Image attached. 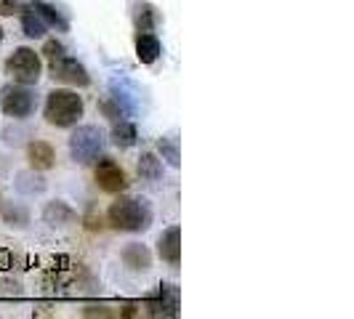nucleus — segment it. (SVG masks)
Here are the masks:
<instances>
[{"label": "nucleus", "mask_w": 354, "mask_h": 319, "mask_svg": "<svg viewBox=\"0 0 354 319\" xmlns=\"http://www.w3.org/2000/svg\"><path fill=\"white\" fill-rule=\"evenodd\" d=\"M106 218L112 224V229L118 231H147L152 226V208L147 200H136V197H118Z\"/></svg>", "instance_id": "obj_1"}, {"label": "nucleus", "mask_w": 354, "mask_h": 319, "mask_svg": "<svg viewBox=\"0 0 354 319\" xmlns=\"http://www.w3.org/2000/svg\"><path fill=\"white\" fill-rule=\"evenodd\" d=\"M46 123L53 128H72L83 117V99L67 88H56L46 99Z\"/></svg>", "instance_id": "obj_2"}, {"label": "nucleus", "mask_w": 354, "mask_h": 319, "mask_svg": "<svg viewBox=\"0 0 354 319\" xmlns=\"http://www.w3.org/2000/svg\"><path fill=\"white\" fill-rule=\"evenodd\" d=\"M104 133L96 125H80L70 136V155L77 165H91L104 152Z\"/></svg>", "instance_id": "obj_3"}, {"label": "nucleus", "mask_w": 354, "mask_h": 319, "mask_svg": "<svg viewBox=\"0 0 354 319\" xmlns=\"http://www.w3.org/2000/svg\"><path fill=\"white\" fill-rule=\"evenodd\" d=\"M6 72L17 83H21V86H35L37 80H40V72H43V61H40V56L32 48L21 46V48H17V51L8 56Z\"/></svg>", "instance_id": "obj_4"}, {"label": "nucleus", "mask_w": 354, "mask_h": 319, "mask_svg": "<svg viewBox=\"0 0 354 319\" xmlns=\"http://www.w3.org/2000/svg\"><path fill=\"white\" fill-rule=\"evenodd\" d=\"M35 93L30 90V86H6V88L0 90V109H3V115H8V117H14V120H24V117H30L32 112H35Z\"/></svg>", "instance_id": "obj_5"}, {"label": "nucleus", "mask_w": 354, "mask_h": 319, "mask_svg": "<svg viewBox=\"0 0 354 319\" xmlns=\"http://www.w3.org/2000/svg\"><path fill=\"white\" fill-rule=\"evenodd\" d=\"M51 64V77L59 80V83H67V86H77V88H86L91 83V75L88 70L75 59L70 53H59L56 59L48 61Z\"/></svg>", "instance_id": "obj_6"}, {"label": "nucleus", "mask_w": 354, "mask_h": 319, "mask_svg": "<svg viewBox=\"0 0 354 319\" xmlns=\"http://www.w3.org/2000/svg\"><path fill=\"white\" fill-rule=\"evenodd\" d=\"M178 306H181V296H178V287L176 284H160L158 296L147 298L144 309L149 317H165V319H174L178 317Z\"/></svg>", "instance_id": "obj_7"}, {"label": "nucleus", "mask_w": 354, "mask_h": 319, "mask_svg": "<svg viewBox=\"0 0 354 319\" xmlns=\"http://www.w3.org/2000/svg\"><path fill=\"white\" fill-rule=\"evenodd\" d=\"M96 184H99V189L106 192V195H118V192H125L128 178H125V171L115 160L102 157L99 165H96Z\"/></svg>", "instance_id": "obj_8"}, {"label": "nucleus", "mask_w": 354, "mask_h": 319, "mask_svg": "<svg viewBox=\"0 0 354 319\" xmlns=\"http://www.w3.org/2000/svg\"><path fill=\"white\" fill-rule=\"evenodd\" d=\"M158 255L171 266L181 264V229L178 226H168V229L160 234Z\"/></svg>", "instance_id": "obj_9"}, {"label": "nucleus", "mask_w": 354, "mask_h": 319, "mask_svg": "<svg viewBox=\"0 0 354 319\" xmlns=\"http://www.w3.org/2000/svg\"><path fill=\"white\" fill-rule=\"evenodd\" d=\"M43 221L51 226H70L77 221V213L72 211L64 200H53V202H46V208H43Z\"/></svg>", "instance_id": "obj_10"}, {"label": "nucleus", "mask_w": 354, "mask_h": 319, "mask_svg": "<svg viewBox=\"0 0 354 319\" xmlns=\"http://www.w3.org/2000/svg\"><path fill=\"white\" fill-rule=\"evenodd\" d=\"M120 258H123V264L128 269H133V271H147L149 266H152V253L147 245L142 242H131V245H125L123 253H120Z\"/></svg>", "instance_id": "obj_11"}, {"label": "nucleus", "mask_w": 354, "mask_h": 319, "mask_svg": "<svg viewBox=\"0 0 354 319\" xmlns=\"http://www.w3.org/2000/svg\"><path fill=\"white\" fill-rule=\"evenodd\" d=\"M27 160L32 165V171H48L56 162V152H53L51 144L46 142H32L27 146Z\"/></svg>", "instance_id": "obj_12"}, {"label": "nucleus", "mask_w": 354, "mask_h": 319, "mask_svg": "<svg viewBox=\"0 0 354 319\" xmlns=\"http://www.w3.org/2000/svg\"><path fill=\"white\" fill-rule=\"evenodd\" d=\"M160 53H162V46H160V40L155 32H139V35H136V59H139L142 64L158 61Z\"/></svg>", "instance_id": "obj_13"}, {"label": "nucleus", "mask_w": 354, "mask_h": 319, "mask_svg": "<svg viewBox=\"0 0 354 319\" xmlns=\"http://www.w3.org/2000/svg\"><path fill=\"white\" fill-rule=\"evenodd\" d=\"M30 8H35L37 17L46 21V27H51V30H59V32H67L70 30V21L62 17L56 8H53L51 3H43V0H35Z\"/></svg>", "instance_id": "obj_14"}, {"label": "nucleus", "mask_w": 354, "mask_h": 319, "mask_svg": "<svg viewBox=\"0 0 354 319\" xmlns=\"http://www.w3.org/2000/svg\"><path fill=\"white\" fill-rule=\"evenodd\" d=\"M136 125L128 123V120H115L112 125V144L115 146H120V149H128V146H133L136 144Z\"/></svg>", "instance_id": "obj_15"}, {"label": "nucleus", "mask_w": 354, "mask_h": 319, "mask_svg": "<svg viewBox=\"0 0 354 319\" xmlns=\"http://www.w3.org/2000/svg\"><path fill=\"white\" fill-rule=\"evenodd\" d=\"M139 176L149 184L160 181L162 178V160H158V155H152V152H144L139 157Z\"/></svg>", "instance_id": "obj_16"}, {"label": "nucleus", "mask_w": 354, "mask_h": 319, "mask_svg": "<svg viewBox=\"0 0 354 319\" xmlns=\"http://www.w3.org/2000/svg\"><path fill=\"white\" fill-rule=\"evenodd\" d=\"M17 189L21 195H40L46 192V178L37 176L35 171H21L17 176Z\"/></svg>", "instance_id": "obj_17"}, {"label": "nucleus", "mask_w": 354, "mask_h": 319, "mask_svg": "<svg viewBox=\"0 0 354 319\" xmlns=\"http://www.w3.org/2000/svg\"><path fill=\"white\" fill-rule=\"evenodd\" d=\"M21 30H24V35L27 37H43L46 35V21L37 17L35 8H27L24 14H21Z\"/></svg>", "instance_id": "obj_18"}, {"label": "nucleus", "mask_w": 354, "mask_h": 319, "mask_svg": "<svg viewBox=\"0 0 354 319\" xmlns=\"http://www.w3.org/2000/svg\"><path fill=\"white\" fill-rule=\"evenodd\" d=\"M158 24V11L149 3H139L136 6V30L139 32H152Z\"/></svg>", "instance_id": "obj_19"}, {"label": "nucleus", "mask_w": 354, "mask_h": 319, "mask_svg": "<svg viewBox=\"0 0 354 319\" xmlns=\"http://www.w3.org/2000/svg\"><path fill=\"white\" fill-rule=\"evenodd\" d=\"M3 221L8 226H17V229H24L30 224V211L24 205H6L3 208Z\"/></svg>", "instance_id": "obj_20"}, {"label": "nucleus", "mask_w": 354, "mask_h": 319, "mask_svg": "<svg viewBox=\"0 0 354 319\" xmlns=\"http://www.w3.org/2000/svg\"><path fill=\"white\" fill-rule=\"evenodd\" d=\"M158 152H160V157L165 160L171 168H178V162H181V155H178V142H176V139H160V142H158Z\"/></svg>", "instance_id": "obj_21"}, {"label": "nucleus", "mask_w": 354, "mask_h": 319, "mask_svg": "<svg viewBox=\"0 0 354 319\" xmlns=\"http://www.w3.org/2000/svg\"><path fill=\"white\" fill-rule=\"evenodd\" d=\"M59 53H64V46H62L59 40H46V46H43V56L51 61V59H56Z\"/></svg>", "instance_id": "obj_22"}, {"label": "nucleus", "mask_w": 354, "mask_h": 319, "mask_svg": "<svg viewBox=\"0 0 354 319\" xmlns=\"http://www.w3.org/2000/svg\"><path fill=\"white\" fill-rule=\"evenodd\" d=\"M109 317V311H104V309H96V306H91V309H86V317Z\"/></svg>", "instance_id": "obj_23"}, {"label": "nucleus", "mask_w": 354, "mask_h": 319, "mask_svg": "<svg viewBox=\"0 0 354 319\" xmlns=\"http://www.w3.org/2000/svg\"><path fill=\"white\" fill-rule=\"evenodd\" d=\"M0 43H3V27H0Z\"/></svg>", "instance_id": "obj_24"}]
</instances>
